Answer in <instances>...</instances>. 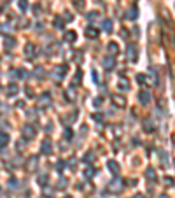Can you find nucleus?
<instances>
[{"label":"nucleus","instance_id":"nucleus-1","mask_svg":"<svg viewBox=\"0 0 175 198\" xmlns=\"http://www.w3.org/2000/svg\"><path fill=\"white\" fill-rule=\"evenodd\" d=\"M21 133H23V137H25L26 140H30V139H33V137H35V133H37V130H35L33 126H30V125H26V126H23V130H21Z\"/></svg>","mask_w":175,"mask_h":198},{"label":"nucleus","instance_id":"nucleus-2","mask_svg":"<svg viewBox=\"0 0 175 198\" xmlns=\"http://www.w3.org/2000/svg\"><path fill=\"white\" fill-rule=\"evenodd\" d=\"M65 74H67V65H58L53 70V77L54 79H61V77H65Z\"/></svg>","mask_w":175,"mask_h":198},{"label":"nucleus","instance_id":"nucleus-3","mask_svg":"<svg viewBox=\"0 0 175 198\" xmlns=\"http://www.w3.org/2000/svg\"><path fill=\"white\" fill-rule=\"evenodd\" d=\"M137 54H138V49H137V46H128V60L130 61H135L137 60Z\"/></svg>","mask_w":175,"mask_h":198},{"label":"nucleus","instance_id":"nucleus-4","mask_svg":"<svg viewBox=\"0 0 175 198\" xmlns=\"http://www.w3.org/2000/svg\"><path fill=\"white\" fill-rule=\"evenodd\" d=\"M109 191H112V193H119V191H121V181H119V179L112 181L110 186H109Z\"/></svg>","mask_w":175,"mask_h":198},{"label":"nucleus","instance_id":"nucleus-5","mask_svg":"<svg viewBox=\"0 0 175 198\" xmlns=\"http://www.w3.org/2000/svg\"><path fill=\"white\" fill-rule=\"evenodd\" d=\"M51 104V97L47 95V93H44L42 97H40V100H39V107H47Z\"/></svg>","mask_w":175,"mask_h":198},{"label":"nucleus","instance_id":"nucleus-6","mask_svg":"<svg viewBox=\"0 0 175 198\" xmlns=\"http://www.w3.org/2000/svg\"><path fill=\"white\" fill-rule=\"evenodd\" d=\"M138 98H140V104H142V105H145V104H149L151 95H149L147 91H140V93H138Z\"/></svg>","mask_w":175,"mask_h":198},{"label":"nucleus","instance_id":"nucleus-7","mask_svg":"<svg viewBox=\"0 0 175 198\" xmlns=\"http://www.w3.org/2000/svg\"><path fill=\"white\" fill-rule=\"evenodd\" d=\"M25 54H26L28 58H33V54H35V46H33V44H26V47H25Z\"/></svg>","mask_w":175,"mask_h":198},{"label":"nucleus","instance_id":"nucleus-8","mask_svg":"<svg viewBox=\"0 0 175 198\" xmlns=\"http://www.w3.org/2000/svg\"><path fill=\"white\" fill-rule=\"evenodd\" d=\"M128 84H130V82H128V79H124V77H121V79L117 81V88H121L123 91H128V88H130Z\"/></svg>","mask_w":175,"mask_h":198},{"label":"nucleus","instance_id":"nucleus-9","mask_svg":"<svg viewBox=\"0 0 175 198\" xmlns=\"http://www.w3.org/2000/svg\"><path fill=\"white\" fill-rule=\"evenodd\" d=\"M107 51H109L110 54H116V53L119 51V46H117L116 42H109V46H107Z\"/></svg>","mask_w":175,"mask_h":198},{"label":"nucleus","instance_id":"nucleus-10","mask_svg":"<svg viewBox=\"0 0 175 198\" xmlns=\"http://www.w3.org/2000/svg\"><path fill=\"white\" fill-rule=\"evenodd\" d=\"M103 67H105L107 70H110V68L114 67V58H112V56H107V58L103 60Z\"/></svg>","mask_w":175,"mask_h":198},{"label":"nucleus","instance_id":"nucleus-11","mask_svg":"<svg viewBox=\"0 0 175 198\" xmlns=\"http://www.w3.org/2000/svg\"><path fill=\"white\" fill-rule=\"evenodd\" d=\"M75 39H77V33H75V32H67V33H65V40H67V42H74Z\"/></svg>","mask_w":175,"mask_h":198},{"label":"nucleus","instance_id":"nucleus-12","mask_svg":"<svg viewBox=\"0 0 175 198\" xmlns=\"http://www.w3.org/2000/svg\"><path fill=\"white\" fill-rule=\"evenodd\" d=\"M51 149H53V147H51V142H49V140H44V144H42V153H44V154H49Z\"/></svg>","mask_w":175,"mask_h":198},{"label":"nucleus","instance_id":"nucleus-13","mask_svg":"<svg viewBox=\"0 0 175 198\" xmlns=\"http://www.w3.org/2000/svg\"><path fill=\"white\" fill-rule=\"evenodd\" d=\"M33 167H37V158H35V156H32V158L28 160V163H26V170H33Z\"/></svg>","mask_w":175,"mask_h":198},{"label":"nucleus","instance_id":"nucleus-14","mask_svg":"<svg viewBox=\"0 0 175 198\" xmlns=\"http://www.w3.org/2000/svg\"><path fill=\"white\" fill-rule=\"evenodd\" d=\"M107 165H109V168H110V172H112V174H117V172H119V165H117L116 161H112V160H110Z\"/></svg>","mask_w":175,"mask_h":198},{"label":"nucleus","instance_id":"nucleus-15","mask_svg":"<svg viewBox=\"0 0 175 198\" xmlns=\"http://www.w3.org/2000/svg\"><path fill=\"white\" fill-rule=\"evenodd\" d=\"M7 142H9V135L7 133H0V147H4V146H7Z\"/></svg>","mask_w":175,"mask_h":198},{"label":"nucleus","instance_id":"nucleus-16","mask_svg":"<svg viewBox=\"0 0 175 198\" xmlns=\"http://www.w3.org/2000/svg\"><path fill=\"white\" fill-rule=\"evenodd\" d=\"M145 177H147L149 181H153V182H154V181H156V174H154V170H153V168H147V172H145Z\"/></svg>","mask_w":175,"mask_h":198},{"label":"nucleus","instance_id":"nucleus-17","mask_svg":"<svg viewBox=\"0 0 175 198\" xmlns=\"http://www.w3.org/2000/svg\"><path fill=\"white\" fill-rule=\"evenodd\" d=\"M86 35H88L89 39H96V37H98V32H96L95 28H88V32H86Z\"/></svg>","mask_w":175,"mask_h":198},{"label":"nucleus","instance_id":"nucleus-18","mask_svg":"<svg viewBox=\"0 0 175 198\" xmlns=\"http://www.w3.org/2000/svg\"><path fill=\"white\" fill-rule=\"evenodd\" d=\"M16 93H18V86H16V84H11V86L7 88V95L12 97V95H16Z\"/></svg>","mask_w":175,"mask_h":198},{"label":"nucleus","instance_id":"nucleus-19","mask_svg":"<svg viewBox=\"0 0 175 198\" xmlns=\"http://www.w3.org/2000/svg\"><path fill=\"white\" fill-rule=\"evenodd\" d=\"M103 30L105 32H112V21L110 19H105L103 21Z\"/></svg>","mask_w":175,"mask_h":198},{"label":"nucleus","instance_id":"nucleus-20","mask_svg":"<svg viewBox=\"0 0 175 198\" xmlns=\"http://www.w3.org/2000/svg\"><path fill=\"white\" fill-rule=\"evenodd\" d=\"M14 42H16V40H14V39H11V37H9V39H5V49H12V47H14Z\"/></svg>","mask_w":175,"mask_h":198},{"label":"nucleus","instance_id":"nucleus-21","mask_svg":"<svg viewBox=\"0 0 175 198\" xmlns=\"http://www.w3.org/2000/svg\"><path fill=\"white\" fill-rule=\"evenodd\" d=\"M39 182H40L42 186H46V182H47V175H44V174H42V175H39Z\"/></svg>","mask_w":175,"mask_h":198},{"label":"nucleus","instance_id":"nucleus-22","mask_svg":"<svg viewBox=\"0 0 175 198\" xmlns=\"http://www.w3.org/2000/svg\"><path fill=\"white\" fill-rule=\"evenodd\" d=\"M114 102H116V104H117V105H121V107H123V105H124V100H123V98H121V97H114Z\"/></svg>","mask_w":175,"mask_h":198},{"label":"nucleus","instance_id":"nucleus-23","mask_svg":"<svg viewBox=\"0 0 175 198\" xmlns=\"http://www.w3.org/2000/svg\"><path fill=\"white\" fill-rule=\"evenodd\" d=\"M128 18H130V19H135V18H137V9H131V11H130V16H128Z\"/></svg>","mask_w":175,"mask_h":198},{"label":"nucleus","instance_id":"nucleus-24","mask_svg":"<svg viewBox=\"0 0 175 198\" xmlns=\"http://www.w3.org/2000/svg\"><path fill=\"white\" fill-rule=\"evenodd\" d=\"M54 25H56L58 28H63V21H61L60 18H56V19H54Z\"/></svg>","mask_w":175,"mask_h":198},{"label":"nucleus","instance_id":"nucleus-25","mask_svg":"<svg viewBox=\"0 0 175 198\" xmlns=\"http://www.w3.org/2000/svg\"><path fill=\"white\" fill-rule=\"evenodd\" d=\"M19 9H21V11H25V9H26V4H25V0H19Z\"/></svg>","mask_w":175,"mask_h":198},{"label":"nucleus","instance_id":"nucleus-26","mask_svg":"<svg viewBox=\"0 0 175 198\" xmlns=\"http://www.w3.org/2000/svg\"><path fill=\"white\" fill-rule=\"evenodd\" d=\"M98 105H102V98H95V107H98Z\"/></svg>","mask_w":175,"mask_h":198},{"label":"nucleus","instance_id":"nucleus-27","mask_svg":"<svg viewBox=\"0 0 175 198\" xmlns=\"http://www.w3.org/2000/svg\"><path fill=\"white\" fill-rule=\"evenodd\" d=\"M93 174H95V172H93V170H91V168H88V170H86V177H91V175H93Z\"/></svg>","mask_w":175,"mask_h":198},{"label":"nucleus","instance_id":"nucleus-28","mask_svg":"<svg viewBox=\"0 0 175 198\" xmlns=\"http://www.w3.org/2000/svg\"><path fill=\"white\" fill-rule=\"evenodd\" d=\"M89 160H93V154H91V153L86 154V161H89Z\"/></svg>","mask_w":175,"mask_h":198},{"label":"nucleus","instance_id":"nucleus-29","mask_svg":"<svg viewBox=\"0 0 175 198\" xmlns=\"http://www.w3.org/2000/svg\"><path fill=\"white\" fill-rule=\"evenodd\" d=\"M135 198H144V197H142V195H137V197H135Z\"/></svg>","mask_w":175,"mask_h":198},{"label":"nucleus","instance_id":"nucleus-30","mask_svg":"<svg viewBox=\"0 0 175 198\" xmlns=\"http://www.w3.org/2000/svg\"><path fill=\"white\" fill-rule=\"evenodd\" d=\"M160 198H167V197H160Z\"/></svg>","mask_w":175,"mask_h":198},{"label":"nucleus","instance_id":"nucleus-31","mask_svg":"<svg viewBox=\"0 0 175 198\" xmlns=\"http://www.w3.org/2000/svg\"><path fill=\"white\" fill-rule=\"evenodd\" d=\"M65 198H72V197H65Z\"/></svg>","mask_w":175,"mask_h":198}]
</instances>
